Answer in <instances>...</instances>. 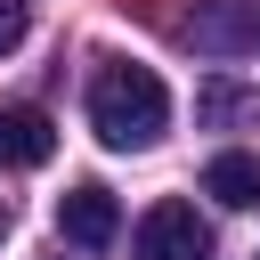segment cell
<instances>
[{
    "label": "cell",
    "mask_w": 260,
    "mask_h": 260,
    "mask_svg": "<svg viewBox=\"0 0 260 260\" xmlns=\"http://www.w3.org/2000/svg\"><path fill=\"white\" fill-rule=\"evenodd\" d=\"M203 195L211 203H228V211H252L260 203V154H211V171H203Z\"/></svg>",
    "instance_id": "7"
},
{
    "label": "cell",
    "mask_w": 260,
    "mask_h": 260,
    "mask_svg": "<svg viewBox=\"0 0 260 260\" xmlns=\"http://www.w3.org/2000/svg\"><path fill=\"white\" fill-rule=\"evenodd\" d=\"M187 41L203 57H252L260 49V0H203L187 16Z\"/></svg>",
    "instance_id": "3"
},
{
    "label": "cell",
    "mask_w": 260,
    "mask_h": 260,
    "mask_svg": "<svg viewBox=\"0 0 260 260\" xmlns=\"http://www.w3.org/2000/svg\"><path fill=\"white\" fill-rule=\"evenodd\" d=\"M24 41V0H0V57Z\"/></svg>",
    "instance_id": "8"
},
{
    "label": "cell",
    "mask_w": 260,
    "mask_h": 260,
    "mask_svg": "<svg viewBox=\"0 0 260 260\" xmlns=\"http://www.w3.org/2000/svg\"><path fill=\"white\" fill-rule=\"evenodd\" d=\"M8 219H16V211H8V195H0V236H8Z\"/></svg>",
    "instance_id": "9"
},
{
    "label": "cell",
    "mask_w": 260,
    "mask_h": 260,
    "mask_svg": "<svg viewBox=\"0 0 260 260\" xmlns=\"http://www.w3.org/2000/svg\"><path fill=\"white\" fill-rule=\"evenodd\" d=\"M89 130H98V146L138 154L171 130V89L146 65H98L89 73Z\"/></svg>",
    "instance_id": "1"
},
{
    "label": "cell",
    "mask_w": 260,
    "mask_h": 260,
    "mask_svg": "<svg viewBox=\"0 0 260 260\" xmlns=\"http://www.w3.org/2000/svg\"><path fill=\"white\" fill-rule=\"evenodd\" d=\"M195 122H203V130H260V89L211 73V81L195 89Z\"/></svg>",
    "instance_id": "6"
},
{
    "label": "cell",
    "mask_w": 260,
    "mask_h": 260,
    "mask_svg": "<svg viewBox=\"0 0 260 260\" xmlns=\"http://www.w3.org/2000/svg\"><path fill=\"white\" fill-rule=\"evenodd\" d=\"M130 260H211V228H203V211L179 203V195H162V203L130 228Z\"/></svg>",
    "instance_id": "2"
},
{
    "label": "cell",
    "mask_w": 260,
    "mask_h": 260,
    "mask_svg": "<svg viewBox=\"0 0 260 260\" xmlns=\"http://www.w3.org/2000/svg\"><path fill=\"white\" fill-rule=\"evenodd\" d=\"M114 228H122V211H114V195H106L98 179H81V187H65V195H57V236H65V244L106 252V244H114Z\"/></svg>",
    "instance_id": "4"
},
{
    "label": "cell",
    "mask_w": 260,
    "mask_h": 260,
    "mask_svg": "<svg viewBox=\"0 0 260 260\" xmlns=\"http://www.w3.org/2000/svg\"><path fill=\"white\" fill-rule=\"evenodd\" d=\"M57 154V122L41 106H0V171H32Z\"/></svg>",
    "instance_id": "5"
}]
</instances>
